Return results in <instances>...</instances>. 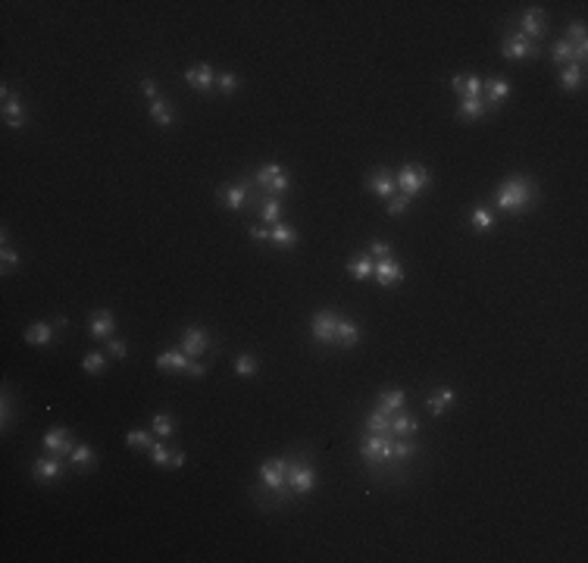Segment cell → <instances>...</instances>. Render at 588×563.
I'll list each match as a JSON object with an SVG mask.
<instances>
[{
    "label": "cell",
    "mask_w": 588,
    "mask_h": 563,
    "mask_svg": "<svg viewBox=\"0 0 588 563\" xmlns=\"http://www.w3.org/2000/svg\"><path fill=\"white\" fill-rule=\"evenodd\" d=\"M551 60H554V63H560V66H567V63H573V60H576V50H573V44H569V41H557L554 48H551Z\"/></svg>",
    "instance_id": "cell-38"
},
{
    "label": "cell",
    "mask_w": 588,
    "mask_h": 563,
    "mask_svg": "<svg viewBox=\"0 0 588 563\" xmlns=\"http://www.w3.org/2000/svg\"><path fill=\"white\" fill-rule=\"evenodd\" d=\"M125 441H129V448H150L154 441H150V432H144V429H129L125 432Z\"/></svg>",
    "instance_id": "cell-43"
},
{
    "label": "cell",
    "mask_w": 588,
    "mask_h": 563,
    "mask_svg": "<svg viewBox=\"0 0 588 563\" xmlns=\"http://www.w3.org/2000/svg\"><path fill=\"white\" fill-rule=\"evenodd\" d=\"M535 197H538V185H535L532 178L514 176L500 185L494 207H498L500 213H526L529 207L535 204Z\"/></svg>",
    "instance_id": "cell-1"
},
{
    "label": "cell",
    "mask_w": 588,
    "mask_h": 563,
    "mask_svg": "<svg viewBox=\"0 0 588 563\" xmlns=\"http://www.w3.org/2000/svg\"><path fill=\"white\" fill-rule=\"evenodd\" d=\"M69 467H75L79 473H88V469H94L97 467L94 451H91L88 444H75V448L69 451Z\"/></svg>",
    "instance_id": "cell-22"
},
{
    "label": "cell",
    "mask_w": 588,
    "mask_h": 563,
    "mask_svg": "<svg viewBox=\"0 0 588 563\" xmlns=\"http://www.w3.org/2000/svg\"><path fill=\"white\" fill-rule=\"evenodd\" d=\"M520 34H526L529 41H535V38H541L545 34V28H548V16L541 13V10H526L520 19Z\"/></svg>",
    "instance_id": "cell-16"
},
{
    "label": "cell",
    "mask_w": 588,
    "mask_h": 563,
    "mask_svg": "<svg viewBox=\"0 0 588 563\" xmlns=\"http://www.w3.org/2000/svg\"><path fill=\"white\" fill-rule=\"evenodd\" d=\"M107 351L113 354V357H125V354H129V347H125V341H119V338H110V345H107Z\"/></svg>",
    "instance_id": "cell-48"
},
{
    "label": "cell",
    "mask_w": 588,
    "mask_h": 563,
    "mask_svg": "<svg viewBox=\"0 0 588 563\" xmlns=\"http://www.w3.org/2000/svg\"><path fill=\"white\" fill-rule=\"evenodd\" d=\"M3 123H7L10 129H26V107H22L19 97H10V101L3 103Z\"/></svg>",
    "instance_id": "cell-26"
},
{
    "label": "cell",
    "mask_w": 588,
    "mask_h": 563,
    "mask_svg": "<svg viewBox=\"0 0 588 563\" xmlns=\"http://www.w3.org/2000/svg\"><path fill=\"white\" fill-rule=\"evenodd\" d=\"M148 451H150V460H154L156 467H172V454H170V448H166L163 441H154Z\"/></svg>",
    "instance_id": "cell-41"
},
{
    "label": "cell",
    "mask_w": 588,
    "mask_h": 563,
    "mask_svg": "<svg viewBox=\"0 0 588 563\" xmlns=\"http://www.w3.org/2000/svg\"><path fill=\"white\" fill-rule=\"evenodd\" d=\"M154 432L160 435V438H172V435H176V420H172L170 413H156L154 416Z\"/></svg>",
    "instance_id": "cell-39"
},
{
    "label": "cell",
    "mask_w": 588,
    "mask_h": 563,
    "mask_svg": "<svg viewBox=\"0 0 588 563\" xmlns=\"http://www.w3.org/2000/svg\"><path fill=\"white\" fill-rule=\"evenodd\" d=\"M469 223H473V229H476V232H488V229L494 225V213H491V210H485V207H476L473 216H469Z\"/></svg>",
    "instance_id": "cell-40"
},
{
    "label": "cell",
    "mask_w": 588,
    "mask_h": 563,
    "mask_svg": "<svg viewBox=\"0 0 588 563\" xmlns=\"http://www.w3.org/2000/svg\"><path fill=\"white\" fill-rule=\"evenodd\" d=\"M407 207H410V197L407 194H394V197H388V216H404L407 213Z\"/></svg>",
    "instance_id": "cell-44"
},
{
    "label": "cell",
    "mask_w": 588,
    "mask_h": 563,
    "mask_svg": "<svg viewBox=\"0 0 588 563\" xmlns=\"http://www.w3.org/2000/svg\"><path fill=\"white\" fill-rule=\"evenodd\" d=\"M451 404H454V391H451V388H438V391H435L432 398L426 400V407H429V413H432V416L447 413V410H451Z\"/></svg>",
    "instance_id": "cell-29"
},
{
    "label": "cell",
    "mask_w": 588,
    "mask_h": 563,
    "mask_svg": "<svg viewBox=\"0 0 588 563\" xmlns=\"http://www.w3.org/2000/svg\"><path fill=\"white\" fill-rule=\"evenodd\" d=\"M150 119H154L156 125H172L176 123V113H172L170 101H163V97L150 101Z\"/></svg>",
    "instance_id": "cell-31"
},
{
    "label": "cell",
    "mask_w": 588,
    "mask_h": 563,
    "mask_svg": "<svg viewBox=\"0 0 588 563\" xmlns=\"http://www.w3.org/2000/svg\"><path fill=\"white\" fill-rule=\"evenodd\" d=\"M0 260H3V276H10L13 272V266H19V254L13 251V247L3 241V251H0Z\"/></svg>",
    "instance_id": "cell-46"
},
{
    "label": "cell",
    "mask_w": 588,
    "mask_h": 563,
    "mask_svg": "<svg viewBox=\"0 0 588 563\" xmlns=\"http://www.w3.org/2000/svg\"><path fill=\"white\" fill-rule=\"evenodd\" d=\"M216 88L223 91V94H235L238 91V75L235 72H219L216 75Z\"/></svg>",
    "instance_id": "cell-45"
},
{
    "label": "cell",
    "mask_w": 588,
    "mask_h": 563,
    "mask_svg": "<svg viewBox=\"0 0 588 563\" xmlns=\"http://www.w3.org/2000/svg\"><path fill=\"white\" fill-rule=\"evenodd\" d=\"M216 197H219V204H223L225 210L238 213L250 201V182L244 178V182H238V185H229V188H223Z\"/></svg>",
    "instance_id": "cell-9"
},
{
    "label": "cell",
    "mask_w": 588,
    "mask_h": 563,
    "mask_svg": "<svg viewBox=\"0 0 588 563\" xmlns=\"http://www.w3.org/2000/svg\"><path fill=\"white\" fill-rule=\"evenodd\" d=\"M141 94L150 97V101H156V82H154V79H144V82H141Z\"/></svg>",
    "instance_id": "cell-50"
},
{
    "label": "cell",
    "mask_w": 588,
    "mask_h": 563,
    "mask_svg": "<svg viewBox=\"0 0 588 563\" xmlns=\"http://www.w3.org/2000/svg\"><path fill=\"white\" fill-rule=\"evenodd\" d=\"M338 313L335 310H323L313 316L310 329H313V341L319 345H338Z\"/></svg>",
    "instance_id": "cell-7"
},
{
    "label": "cell",
    "mask_w": 588,
    "mask_h": 563,
    "mask_svg": "<svg viewBox=\"0 0 588 563\" xmlns=\"http://www.w3.org/2000/svg\"><path fill=\"white\" fill-rule=\"evenodd\" d=\"M278 216H282V201H278L276 194L263 197V201H260V219H263L266 225H276Z\"/></svg>",
    "instance_id": "cell-33"
},
{
    "label": "cell",
    "mask_w": 588,
    "mask_h": 563,
    "mask_svg": "<svg viewBox=\"0 0 588 563\" xmlns=\"http://www.w3.org/2000/svg\"><path fill=\"white\" fill-rule=\"evenodd\" d=\"M260 485L270 489L276 495L278 504H285L291 498V489H288V460L285 457H276V460L263 463L260 467Z\"/></svg>",
    "instance_id": "cell-3"
},
{
    "label": "cell",
    "mask_w": 588,
    "mask_h": 563,
    "mask_svg": "<svg viewBox=\"0 0 588 563\" xmlns=\"http://www.w3.org/2000/svg\"><path fill=\"white\" fill-rule=\"evenodd\" d=\"M191 363H194V360H191L182 347H179V351L170 347V351H163L160 357H156V369H170V373H185V376H188Z\"/></svg>",
    "instance_id": "cell-12"
},
{
    "label": "cell",
    "mask_w": 588,
    "mask_h": 563,
    "mask_svg": "<svg viewBox=\"0 0 588 563\" xmlns=\"http://www.w3.org/2000/svg\"><path fill=\"white\" fill-rule=\"evenodd\" d=\"M366 432L388 435V432H392V413H385V410H376V413H369V416H366Z\"/></svg>",
    "instance_id": "cell-34"
},
{
    "label": "cell",
    "mask_w": 588,
    "mask_h": 563,
    "mask_svg": "<svg viewBox=\"0 0 588 563\" xmlns=\"http://www.w3.org/2000/svg\"><path fill=\"white\" fill-rule=\"evenodd\" d=\"M392 432L398 435V438H413V435L419 432V422L413 420L410 413H404V410H398V413L392 416Z\"/></svg>",
    "instance_id": "cell-27"
},
{
    "label": "cell",
    "mask_w": 588,
    "mask_h": 563,
    "mask_svg": "<svg viewBox=\"0 0 588 563\" xmlns=\"http://www.w3.org/2000/svg\"><path fill=\"white\" fill-rule=\"evenodd\" d=\"M288 489L291 495H310L316 489V469L307 460H288Z\"/></svg>",
    "instance_id": "cell-6"
},
{
    "label": "cell",
    "mask_w": 588,
    "mask_h": 563,
    "mask_svg": "<svg viewBox=\"0 0 588 563\" xmlns=\"http://www.w3.org/2000/svg\"><path fill=\"white\" fill-rule=\"evenodd\" d=\"M416 454H419V444L413 438H398V441H394V460H398V463L413 460Z\"/></svg>",
    "instance_id": "cell-36"
},
{
    "label": "cell",
    "mask_w": 588,
    "mask_h": 563,
    "mask_svg": "<svg viewBox=\"0 0 588 563\" xmlns=\"http://www.w3.org/2000/svg\"><path fill=\"white\" fill-rule=\"evenodd\" d=\"M372 276H376V282H379L382 288H394V285L404 282V266H401L394 257H385V260L376 263V272H372Z\"/></svg>",
    "instance_id": "cell-10"
},
{
    "label": "cell",
    "mask_w": 588,
    "mask_h": 563,
    "mask_svg": "<svg viewBox=\"0 0 588 563\" xmlns=\"http://www.w3.org/2000/svg\"><path fill=\"white\" fill-rule=\"evenodd\" d=\"M75 448L72 441V432L69 429H50L48 435H44V451L54 457H69V451Z\"/></svg>",
    "instance_id": "cell-11"
},
{
    "label": "cell",
    "mask_w": 588,
    "mask_h": 563,
    "mask_svg": "<svg viewBox=\"0 0 588 563\" xmlns=\"http://www.w3.org/2000/svg\"><path fill=\"white\" fill-rule=\"evenodd\" d=\"M360 454H363V463L372 469V473H382V469L394 467V441L388 435H363L360 441Z\"/></svg>",
    "instance_id": "cell-2"
},
{
    "label": "cell",
    "mask_w": 588,
    "mask_h": 563,
    "mask_svg": "<svg viewBox=\"0 0 588 563\" xmlns=\"http://www.w3.org/2000/svg\"><path fill=\"white\" fill-rule=\"evenodd\" d=\"M404 404H407V394L401 391V388H388V391H382V398H379V410H385V413H398V410H404Z\"/></svg>",
    "instance_id": "cell-30"
},
{
    "label": "cell",
    "mask_w": 588,
    "mask_h": 563,
    "mask_svg": "<svg viewBox=\"0 0 588 563\" xmlns=\"http://www.w3.org/2000/svg\"><path fill=\"white\" fill-rule=\"evenodd\" d=\"M172 467H185V451H172Z\"/></svg>",
    "instance_id": "cell-51"
},
{
    "label": "cell",
    "mask_w": 588,
    "mask_h": 563,
    "mask_svg": "<svg viewBox=\"0 0 588 563\" xmlns=\"http://www.w3.org/2000/svg\"><path fill=\"white\" fill-rule=\"evenodd\" d=\"M482 79L479 75H454L451 79V88L457 91L460 94V101H463V97H482Z\"/></svg>",
    "instance_id": "cell-20"
},
{
    "label": "cell",
    "mask_w": 588,
    "mask_h": 563,
    "mask_svg": "<svg viewBox=\"0 0 588 563\" xmlns=\"http://www.w3.org/2000/svg\"><path fill=\"white\" fill-rule=\"evenodd\" d=\"M185 82L191 85L194 91H213L216 88V72H213V66H207V63H201V66H191L188 72H185Z\"/></svg>",
    "instance_id": "cell-13"
},
{
    "label": "cell",
    "mask_w": 588,
    "mask_h": 563,
    "mask_svg": "<svg viewBox=\"0 0 588 563\" xmlns=\"http://www.w3.org/2000/svg\"><path fill=\"white\" fill-rule=\"evenodd\" d=\"M582 82H585V63H567L560 69V88L563 91H579Z\"/></svg>",
    "instance_id": "cell-19"
},
{
    "label": "cell",
    "mask_w": 588,
    "mask_h": 563,
    "mask_svg": "<svg viewBox=\"0 0 588 563\" xmlns=\"http://www.w3.org/2000/svg\"><path fill=\"white\" fill-rule=\"evenodd\" d=\"M357 341H360V329H357V323H351V319H338V345L354 347Z\"/></svg>",
    "instance_id": "cell-35"
},
{
    "label": "cell",
    "mask_w": 588,
    "mask_h": 563,
    "mask_svg": "<svg viewBox=\"0 0 588 563\" xmlns=\"http://www.w3.org/2000/svg\"><path fill=\"white\" fill-rule=\"evenodd\" d=\"M254 185H257L260 191H270V194H285V191H291V176L282 170L278 163H266L257 170V176H254Z\"/></svg>",
    "instance_id": "cell-4"
},
{
    "label": "cell",
    "mask_w": 588,
    "mask_h": 563,
    "mask_svg": "<svg viewBox=\"0 0 588 563\" xmlns=\"http://www.w3.org/2000/svg\"><path fill=\"white\" fill-rule=\"evenodd\" d=\"M369 257H379V260H385V257H394V251H392V245H385V241H369Z\"/></svg>",
    "instance_id": "cell-47"
},
{
    "label": "cell",
    "mask_w": 588,
    "mask_h": 563,
    "mask_svg": "<svg viewBox=\"0 0 588 563\" xmlns=\"http://www.w3.org/2000/svg\"><path fill=\"white\" fill-rule=\"evenodd\" d=\"M485 113H491V107H488L482 97H463V101H460V110H457V116L460 119H467V123H476V119H482Z\"/></svg>",
    "instance_id": "cell-21"
},
{
    "label": "cell",
    "mask_w": 588,
    "mask_h": 563,
    "mask_svg": "<svg viewBox=\"0 0 588 563\" xmlns=\"http://www.w3.org/2000/svg\"><path fill=\"white\" fill-rule=\"evenodd\" d=\"M366 188H369L372 194H379V197H394L398 182H394V176L388 170H376L372 176H366Z\"/></svg>",
    "instance_id": "cell-17"
},
{
    "label": "cell",
    "mask_w": 588,
    "mask_h": 563,
    "mask_svg": "<svg viewBox=\"0 0 588 563\" xmlns=\"http://www.w3.org/2000/svg\"><path fill=\"white\" fill-rule=\"evenodd\" d=\"M116 332V316L110 310H97V313H91V319H88V335L91 338H107L110 341V335Z\"/></svg>",
    "instance_id": "cell-15"
},
{
    "label": "cell",
    "mask_w": 588,
    "mask_h": 563,
    "mask_svg": "<svg viewBox=\"0 0 588 563\" xmlns=\"http://www.w3.org/2000/svg\"><path fill=\"white\" fill-rule=\"evenodd\" d=\"M235 373L244 376V379L257 376V360L250 357V354H241V357H235Z\"/></svg>",
    "instance_id": "cell-42"
},
{
    "label": "cell",
    "mask_w": 588,
    "mask_h": 563,
    "mask_svg": "<svg viewBox=\"0 0 588 563\" xmlns=\"http://www.w3.org/2000/svg\"><path fill=\"white\" fill-rule=\"evenodd\" d=\"M26 341L28 345H50L54 341V326L50 323H34L26 329Z\"/></svg>",
    "instance_id": "cell-32"
},
{
    "label": "cell",
    "mask_w": 588,
    "mask_h": 563,
    "mask_svg": "<svg viewBox=\"0 0 588 563\" xmlns=\"http://www.w3.org/2000/svg\"><path fill=\"white\" fill-rule=\"evenodd\" d=\"M347 272H351V276L357 278V282H366V278H369L372 272H376V263H372L369 254H357V257H354L351 263H347Z\"/></svg>",
    "instance_id": "cell-28"
},
{
    "label": "cell",
    "mask_w": 588,
    "mask_h": 563,
    "mask_svg": "<svg viewBox=\"0 0 588 563\" xmlns=\"http://www.w3.org/2000/svg\"><path fill=\"white\" fill-rule=\"evenodd\" d=\"M482 91H485V103L494 110L500 101H504V97L510 94V82H507V79H488V82L482 85Z\"/></svg>",
    "instance_id": "cell-24"
},
{
    "label": "cell",
    "mask_w": 588,
    "mask_h": 563,
    "mask_svg": "<svg viewBox=\"0 0 588 563\" xmlns=\"http://www.w3.org/2000/svg\"><path fill=\"white\" fill-rule=\"evenodd\" d=\"M504 57L507 60H535V57H541V48H538V41H529L526 34H520V32H514V34H507L504 38Z\"/></svg>",
    "instance_id": "cell-8"
},
{
    "label": "cell",
    "mask_w": 588,
    "mask_h": 563,
    "mask_svg": "<svg viewBox=\"0 0 588 563\" xmlns=\"http://www.w3.org/2000/svg\"><path fill=\"white\" fill-rule=\"evenodd\" d=\"M563 41L573 44V50H576V63H585L588 41H585V25H582V22H573V25H567V38H563Z\"/></svg>",
    "instance_id": "cell-23"
},
{
    "label": "cell",
    "mask_w": 588,
    "mask_h": 563,
    "mask_svg": "<svg viewBox=\"0 0 588 563\" xmlns=\"http://www.w3.org/2000/svg\"><path fill=\"white\" fill-rule=\"evenodd\" d=\"M247 232L254 241H270V225H250Z\"/></svg>",
    "instance_id": "cell-49"
},
{
    "label": "cell",
    "mask_w": 588,
    "mask_h": 563,
    "mask_svg": "<svg viewBox=\"0 0 588 563\" xmlns=\"http://www.w3.org/2000/svg\"><path fill=\"white\" fill-rule=\"evenodd\" d=\"M103 367H107V357H103L101 351L85 354V360H81V369H85V373H91V376H101Z\"/></svg>",
    "instance_id": "cell-37"
},
{
    "label": "cell",
    "mask_w": 588,
    "mask_h": 563,
    "mask_svg": "<svg viewBox=\"0 0 588 563\" xmlns=\"http://www.w3.org/2000/svg\"><path fill=\"white\" fill-rule=\"evenodd\" d=\"M298 229L294 225H285V223H276V225H270V241L272 245H278V247H294L298 245Z\"/></svg>",
    "instance_id": "cell-25"
},
{
    "label": "cell",
    "mask_w": 588,
    "mask_h": 563,
    "mask_svg": "<svg viewBox=\"0 0 588 563\" xmlns=\"http://www.w3.org/2000/svg\"><path fill=\"white\" fill-rule=\"evenodd\" d=\"M207 347H210V338H207V332H203L201 326L185 329V335H182V351L188 354V357H201Z\"/></svg>",
    "instance_id": "cell-18"
},
{
    "label": "cell",
    "mask_w": 588,
    "mask_h": 563,
    "mask_svg": "<svg viewBox=\"0 0 588 563\" xmlns=\"http://www.w3.org/2000/svg\"><path fill=\"white\" fill-rule=\"evenodd\" d=\"M394 182H398V191H401V194L413 197V194H423V191L429 188V182H432V178H429V170H426V166L407 163V166H401V170H398Z\"/></svg>",
    "instance_id": "cell-5"
},
{
    "label": "cell",
    "mask_w": 588,
    "mask_h": 563,
    "mask_svg": "<svg viewBox=\"0 0 588 563\" xmlns=\"http://www.w3.org/2000/svg\"><path fill=\"white\" fill-rule=\"evenodd\" d=\"M32 475L48 485V482H54L63 475V460L60 457H38V460L32 463Z\"/></svg>",
    "instance_id": "cell-14"
}]
</instances>
